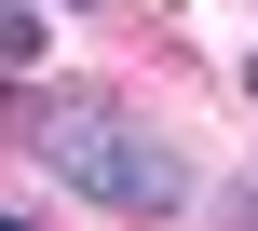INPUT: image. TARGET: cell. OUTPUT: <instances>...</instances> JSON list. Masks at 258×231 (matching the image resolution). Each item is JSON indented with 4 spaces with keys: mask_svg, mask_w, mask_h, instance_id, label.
<instances>
[{
    "mask_svg": "<svg viewBox=\"0 0 258 231\" xmlns=\"http://www.w3.org/2000/svg\"><path fill=\"white\" fill-rule=\"evenodd\" d=\"M27 150H41V163H54L82 204H109V218H177V204H190L177 150H163V136L122 109V95H82V82L27 109Z\"/></svg>",
    "mask_w": 258,
    "mask_h": 231,
    "instance_id": "obj_1",
    "label": "cell"
},
{
    "mask_svg": "<svg viewBox=\"0 0 258 231\" xmlns=\"http://www.w3.org/2000/svg\"><path fill=\"white\" fill-rule=\"evenodd\" d=\"M0 68H41V0H0Z\"/></svg>",
    "mask_w": 258,
    "mask_h": 231,
    "instance_id": "obj_2",
    "label": "cell"
},
{
    "mask_svg": "<svg viewBox=\"0 0 258 231\" xmlns=\"http://www.w3.org/2000/svg\"><path fill=\"white\" fill-rule=\"evenodd\" d=\"M0 231H14V218H0Z\"/></svg>",
    "mask_w": 258,
    "mask_h": 231,
    "instance_id": "obj_3",
    "label": "cell"
}]
</instances>
